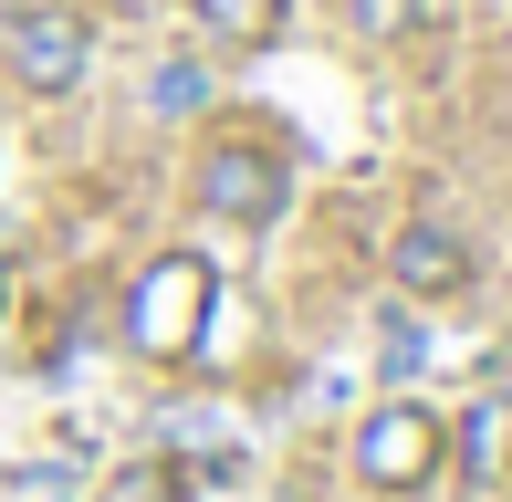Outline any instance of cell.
Masks as SVG:
<instances>
[{
    "mask_svg": "<svg viewBox=\"0 0 512 502\" xmlns=\"http://www.w3.org/2000/svg\"><path fill=\"white\" fill-rule=\"evenodd\" d=\"M84 63H95V32H84L74 0H11L0 11V84L32 105H63L84 84Z\"/></svg>",
    "mask_w": 512,
    "mask_h": 502,
    "instance_id": "obj_3",
    "label": "cell"
},
{
    "mask_svg": "<svg viewBox=\"0 0 512 502\" xmlns=\"http://www.w3.org/2000/svg\"><path fill=\"white\" fill-rule=\"evenodd\" d=\"M502 471H512V429H502Z\"/></svg>",
    "mask_w": 512,
    "mask_h": 502,
    "instance_id": "obj_10",
    "label": "cell"
},
{
    "mask_svg": "<svg viewBox=\"0 0 512 502\" xmlns=\"http://www.w3.org/2000/svg\"><path fill=\"white\" fill-rule=\"evenodd\" d=\"M345 21H356L366 42H408L418 21H429V0H345Z\"/></svg>",
    "mask_w": 512,
    "mask_h": 502,
    "instance_id": "obj_8",
    "label": "cell"
},
{
    "mask_svg": "<svg viewBox=\"0 0 512 502\" xmlns=\"http://www.w3.org/2000/svg\"><path fill=\"white\" fill-rule=\"evenodd\" d=\"M199 11V42L209 53H272L293 21V0H189Z\"/></svg>",
    "mask_w": 512,
    "mask_h": 502,
    "instance_id": "obj_6",
    "label": "cell"
},
{
    "mask_svg": "<svg viewBox=\"0 0 512 502\" xmlns=\"http://www.w3.org/2000/svg\"><path fill=\"white\" fill-rule=\"evenodd\" d=\"M387 283H398L408 304H460V293H471V241L439 231V220H408V231L387 241Z\"/></svg>",
    "mask_w": 512,
    "mask_h": 502,
    "instance_id": "obj_5",
    "label": "cell"
},
{
    "mask_svg": "<svg viewBox=\"0 0 512 502\" xmlns=\"http://www.w3.org/2000/svg\"><path fill=\"white\" fill-rule=\"evenodd\" d=\"M209 314H220V262H199V251H157V262L126 283V346L147 356V367H178V356H199Z\"/></svg>",
    "mask_w": 512,
    "mask_h": 502,
    "instance_id": "obj_1",
    "label": "cell"
},
{
    "mask_svg": "<svg viewBox=\"0 0 512 502\" xmlns=\"http://www.w3.org/2000/svg\"><path fill=\"white\" fill-rule=\"evenodd\" d=\"M199 95H209V84L189 74V63H168V74H157V105H168V116H189V105H199Z\"/></svg>",
    "mask_w": 512,
    "mask_h": 502,
    "instance_id": "obj_9",
    "label": "cell"
},
{
    "mask_svg": "<svg viewBox=\"0 0 512 502\" xmlns=\"http://www.w3.org/2000/svg\"><path fill=\"white\" fill-rule=\"evenodd\" d=\"M189 189H199V220H220V231H272L293 210V157L272 136H199Z\"/></svg>",
    "mask_w": 512,
    "mask_h": 502,
    "instance_id": "obj_2",
    "label": "cell"
},
{
    "mask_svg": "<svg viewBox=\"0 0 512 502\" xmlns=\"http://www.w3.org/2000/svg\"><path fill=\"white\" fill-rule=\"evenodd\" d=\"M439 471H450V419L418 398H387L356 419V482L366 492H429Z\"/></svg>",
    "mask_w": 512,
    "mask_h": 502,
    "instance_id": "obj_4",
    "label": "cell"
},
{
    "mask_svg": "<svg viewBox=\"0 0 512 502\" xmlns=\"http://www.w3.org/2000/svg\"><path fill=\"white\" fill-rule=\"evenodd\" d=\"M502 429H512V408H492V398L460 408V419H450V471H471V482L502 471Z\"/></svg>",
    "mask_w": 512,
    "mask_h": 502,
    "instance_id": "obj_7",
    "label": "cell"
}]
</instances>
